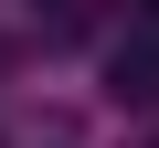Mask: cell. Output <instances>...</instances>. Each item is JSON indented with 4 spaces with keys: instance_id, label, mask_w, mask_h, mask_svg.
<instances>
[{
    "instance_id": "obj_1",
    "label": "cell",
    "mask_w": 159,
    "mask_h": 148,
    "mask_svg": "<svg viewBox=\"0 0 159 148\" xmlns=\"http://www.w3.org/2000/svg\"><path fill=\"white\" fill-rule=\"evenodd\" d=\"M106 95H117V106H159V11L106 53Z\"/></svg>"
}]
</instances>
